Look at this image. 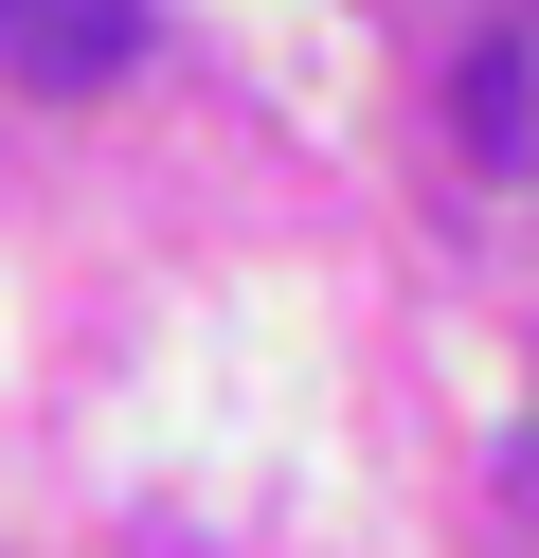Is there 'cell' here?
Wrapping results in <instances>:
<instances>
[{
    "instance_id": "cell-1",
    "label": "cell",
    "mask_w": 539,
    "mask_h": 558,
    "mask_svg": "<svg viewBox=\"0 0 539 558\" xmlns=\"http://www.w3.org/2000/svg\"><path fill=\"white\" fill-rule=\"evenodd\" d=\"M144 54V0H0V73L19 90H108Z\"/></svg>"
},
{
    "instance_id": "cell-2",
    "label": "cell",
    "mask_w": 539,
    "mask_h": 558,
    "mask_svg": "<svg viewBox=\"0 0 539 558\" xmlns=\"http://www.w3.org/2000/svg\"><path fill=\"white\" fill-rule=\"evenodd\" d=\"M450 126H467V162H522V126H539V109H522V54H503V37L450 73Z\"/></svg>"
}]
</instances>
